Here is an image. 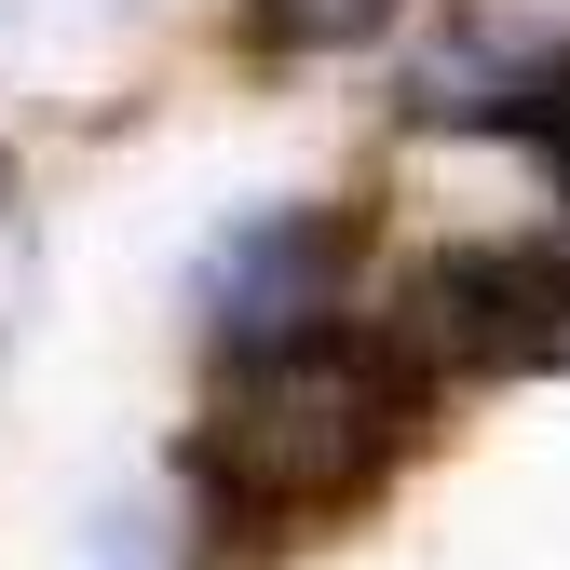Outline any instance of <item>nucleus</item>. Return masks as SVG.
I'll return each mask as SVG.
<instances>
[{"mask_svg":"<svg viewBox=\"0 0 570 570\" xmlns=\"http://www.w3.org/2000/svg\"><path fill=\"white\" fill-rule=\"evenodd\" d=\"M407 367L381 340H272V353H232V381L218 407H204V435H190V489H204V517L245 530V543H285V530H313L340 503H367V489L407 462Z\"/></svg>","mask_w":570,"mask_h":570,"instance_id":"obj_1","label":"nucleus"},{"mask_svg":"<svg viewBox=\"0 0 570 570\" xmlns=\"http://www.w3.org/2000/svg\"><path fill=\"white\" fill-rule=\"evenodd\" d=\"M340 272H353V232L326 218V204H258V218H232L218 245H204V272H190L218 367L232 353H272V340H313L340 313Z\"/></svg>","mask_w":570,"mask_h":570,"instance_id":"obj_2","label":"nucleus"},{"mask_svg":"<svg viewBox=\"0 0 570 570\" xmlns=\"http://www.w3.org/2000/svg\"><path fill=\"white\" fill-rule=\"evenodd\" d=\"M421 326H435L462 367H570V232L435 258L421 272Z\"/></svg>","mask_w":570,"mask_h":570,"instance_id":"obj_3","label":"nucleus"},{"mask_svg":"<svg viewBox=\"0 0 570 570\" xmlns=\"http://www.w3.org/2000/svg\"><path fill=\"white\" fill-rule=\"evenodd\" d=\"M503 136H530V150L557 164V190H570V41L517 68V96H503Z\"/></svg>","mask_w":570,"mask_h":570,"instance_id":"obj_4","label":"nucleus"},{"mask_svg":"<svg viewBox=\"0 0 570 570\" xmlns=\"http://www.w3.org/2000/svg\"><path fill=\"white\" fill-rule=\"evenodd\" d=\"M407 0H258V28L272 41H299V55H340V41H367V28H394Z\"/></svg>","mask_w":570,"mask_h":570,"instance_id":"obj_5","label":"nucleus"}]
</instances>
